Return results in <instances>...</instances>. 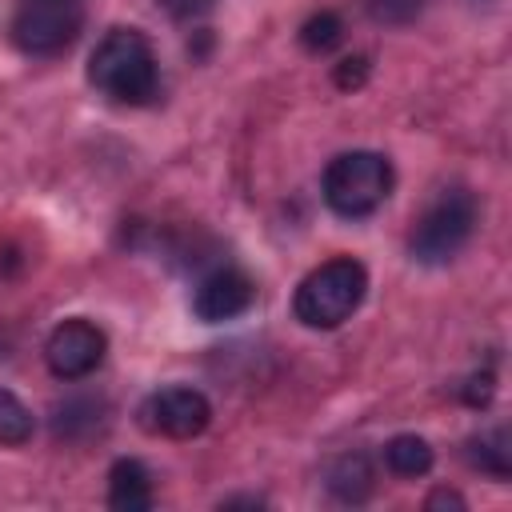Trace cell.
Masks as SVG:
<instances>
[{
	"label": "cell",
	"instance_id": "52a82bcc",
	"mask_svg": "<svg viewBox=\"0 0 512 512\" xmlns=\"http://www.w3.org/2000/svg\"><path fill=\"white\" fill-rule=\"evenodd\" d=\"M140 420L148 432L156 436H172V440H192L212 424V404L200 388L188 384H168L160 392H152L140 408Z\"/></svg>",
	"mask_w": 512,
	"mask_h": 512
},
{
	"label": "cell",
	"instance_id": "ba28073f",
	"mask_svg": "<svg viewBox=\"0 0 512 512\" xmlns=\"http://www.w3.org/2000/svg\"><path fill=\"white\" fill-rule=\"evenodd\" d=\"M252 300H256L252 276H244L240 268H216V272H208V276L196 284V292H192V312H196V320H204V324H224V320L244 316V312L252 308Z\"/></svg>",
	"mask_w": 512,
	"mask_h": 512
},
{
	"label": "cell",
	"instance_id": "9c48e42d",
	"mask_svg": "<svg viewBox=\"0 0 512 512\" xmlns=\"http://www.w3.org/2000/svg\"><path fill=\"white\" fill-rule=\"evenodd\" d=\"M108 508H116V512L152 508V472L136 456H120L108 468Z\"/></svg>",
	"mask_w": 512,
	"mask_h": 512
},
{
	"label": "cell",
	"instance_id": "277c9868",
	"mask_svg": "<svg viewBox=\"0 0 512 512\" xmlns=\"http://www.w3.org/2000/svg\"><path fill=\"white\" fill-rule=\"evenodd\" d=\"M480 220V204L468 188H444L412 224L408 252L420 264H448L464 252Z\"/></svg>",
	"mask_w": 512,
	"mask_h": 512
},
{
	"label": "cell",
	"instance_id": "4fadbf2b",
	"mask_svg": "<svg viewBox=\"0 0 512 512\" xmlns=\"http://www.w3.org/2000/svg\"><path fill=\"white\" fill-rule=\"evenodd\" d=\"M104 404H96L92 396H72V400H64V404H56V416H52V432H56V440H76V436H84V432H92L104 416Z\"/></svg>",
	"mask_w": 512,
	"mask_h": 512
},
{
	"label": "cell",
	"instance_id": "8992f818",
	"mask_svg": "<svg viewBox=\"0 0 512 512\" xmlns=\"http://www.w3.org/2000/svg\"><path fill=\"white\" fill-rule=\"evenodd\" d=\"M104 352H108L104 328L84 320V316L60 320L48 332V340H44V364H48V372L56 380H84V376H92L104 364Z\"/></svg>",
	"mask_w": 512,
	"mask_h": 512
},
{
	"label": "cell",
	"instance_id": "6da1fadb",
	"mask_svg": "<svg viewBox=\"0 0 512 512\" xmlns=\"http://www.w3.org/2000/svg\"><path fill=\"white\" fill-rule=\"evenodd\" d=\"M88 80L116 104H152L160 92V64L140 28H108L88 56Z\"/></svg>",
	"mask_w": 512,
	"mask_h": 512
},
{
	"label": "cell",
	"instance_id": "7c38bea8",
	"mask_svg": "<svg viewBox=\"0 0 512 512\" xmlns=\"http://www.w3.org/2000/svg\"><path fill=\"white\" fill-rule=\"evenodd\" d=\"M468 460L480 472H488L496 480H508L512 476V436H508V428H488V432L472 436L468 440Z\"/></svg>",
	"mask_w": 512,
	"mask_h": 512
},
{
	"label": "cell",
	"instance_id": "e0dca14e",
	"mask_svg": "<svg viewBox=\"0 0 512 512\" xmlns=\"http://www.w3.org/2000/svg\"><path fill=\"white\" fill-rule=\"evenodd\" d=\"M332 80H336V88H360V84L368 80V60H364V56H344V60L336 64Z\"/></svg>",
	"mask_w": 512,
	"mask_h": 512
},
{
	"label": "cell",
	"instance_id": "9a60e30c",
	"mask_svg": "<svg viewBox=\"0 0 512 512\" xmlns=\"http://www.w3.org/2000/svg\"><path fill=\"white\" fill-rule=\"evenodd\" d=\"M340 40H344V24H340L336 12H316V16H308V20L300 24V44H304L308 52H328V48H336Z\"/></svg>",
	"mask_w": 512,
	"mask_h": 512
},
{
	"label": "cell",
	"instance_id": "30bf717a",
	"mask_svg": "<svg viewBox=\"0 0 512 512\" xmlns=\"http://www.w3.org/2000/svg\"><path fill=\"white\" fill-rule=\"evenodd\" d=\"M324 484H328V492H332L336 500H344V504L368 500V492H372V464H368V456L348 452V456L332 460L328 472H324Z\"/></svg>",
	"mask_w": 512,
	"mask_h": 512
},
{
	"label": "cell",
	"instance_id": "7a4b0ae2",
	"mask_svg": "<svg viewBox=\"0 0 512 512\" xmlns=\"http://www.w3.org/2000/svg\"><path fill=\"white\" fill-rule=\"evenodd\" d=\"M368 292V272L360 260L352 256H332L320 268H312L292 296V312L304 328H340L344 320H352V312L364 304Z\"/></svg>",
	"mask_w": 512,
	"mask_h": 512
},
{
	"label": "cell",
	"instance_id": "ffe728a7",
	"mask_svg": "<svg viewBox=\"0 0 512 512\" xmlns=\"http://www.w3.org/2000/svg\"><path fill=\"white\" fill-rule=\"evenodd\" d=\"M424 508H428V512H436V508H464V496L452 492V488H436V492L424 500Z\"/></svg>",
	"mask_w": 512,
	"mask_h": 512
},
{
	"label": "cell",
	"instance_id": "44dd1931",
	"mask_svg": "<svg viewBox=\"0 0 512 512\" xmlns=\"http://www.w3.org/2000/svg\"><path fill=\"white\" fill-rule=\"evenodd\" d=\"M240 504H248V508H260L264 500H260V496H232V500H224L220 508H240Z\"/></svg>",
	"mask_w": 512,
	"mask_h": 512
},
{
	"label": "cell",
	"instance_id": "5b68a950",
	"mask_svg": "<svg viewBox=\"0 0 512 512\" xmlns=\"http://www.w3.org/2000/svg\"><path fill=\"white\" fill-rule=\"evenodd\" d=\"M84 28V12L76 0H24L12 12V44L28 56H56L64 52Z\"/></svg>",
	"mask_w": 512,
	"mask_h": 512
},
{
	"label": "cell",
	"instance_id": "ac0fdd59",
	"mask_svg": "<svg viewBox=\"0 0 512 512\" xmlns=\"http://www.w3.org/2000/svg\"><path fill=\"white\" fill-rule=\"evenodd\" d=\"M492 384H496V380H492V372H472V376L464 380V392H460V396H464V404L484 408V404L492 400Z\"/></svg>",
	"mask_w": 512,
	"mask_h": 512
},
{
	"label": "cell",
	"instance_id": "8fae6325",
	"mask_svg": "<svg viewBox=\"0 0 512 512\" xmlns=\"http://www.w3.org/2000/svg\"><path fill=\"white\" fill-rule=\"evenodd\" d=\"M432 444L424 440V436H416V432H400V436H392L388 444H384V464H388V472H396V476H404V480H416V476H424L428 468H432Z\"/></svg>",
	"mask_w": 512,
	"mask_h": 512
},
{
	"label": "cell",
	"instance_id": "2e32d148",
	"mask_svg": "<svg viewBox=\"0 0 512 512\" xmlns=\"http://www.w3.org/2000/svg\"><path fill=\"white\" fill-rule=\"evenodd\" d=\"M420 8H424V0H368V12L384 24H408Z\"/></svg>",
	"mask_w": 512,
	"mask_h": 512
},
{
	"label": "cell",
	"instance_id": "d6986e66",
	"mask_svg": "<svg viewBox=\"0 0 512 512\" xmlns=\"http://www.w3.org/2000/svg\"><path fill=\"white\" fill-rule=\"evenodd\" d=\"M160 4H164L168 16H176V20H192V16L208 12L216 0H160Z\"/></svg>",
	"mask_w": 512,
	"mask_h": 512
},
{
	"label": "cell",
	"instance_id": "5bb4252c",
	"mask_svg": "<svg viewBox=\"0 0 512 512\" xmlns=\"http://www.w3.org/2000/svg\"><path fill=\"white\" fill-rule=\"evenodd\" d=\"M32 432H36V420H32L28 404H24L16 392L0 388V444L20 448V444L32 440Z\"/></svg>",
	"mask_w": 512,
	"mask_h": 512
},
{
	"label": "cell",
	"instance_id": "3957f363",
	"mask_svg": "<svg viewBox=\"0 0 512 512\" xmlns=\"http://www.w3.org/2000/svg\"><path fill=\"white\" fill-rule=\"evenodd\" d=\"M392 184H396V176H392L388 156L356 148V152H340L336 160H328L320 192L336 216L360 220V216H372L392 196Z\"/></svg>",
	"mask_w": 512,
	"mask_h": 512
}]
</instances>
